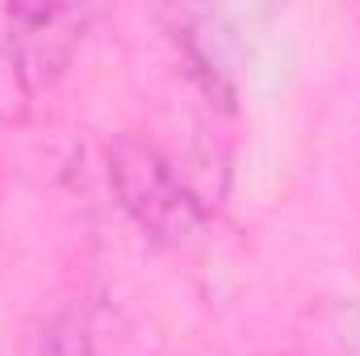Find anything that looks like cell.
Returning a JSON list of instances; mask_svg holds the SVG:
<instances>
[{
	"label": "cell",
	"mask_w": 360,
	"mask_h": 356,
	"mask_svg": "<svg viewBox=\"0 0 360 356\" xmlns=\"http://www.w3.org/2000/svg\"><path fill=\"white\" fill-rule=\"evenodd\" d=\"M331 356H360V302H331L323 314Z\"/></svg>",
	"instance_id": "3957f363"
},
{
	"label": "cell",
	"mask_w": 360,
	"mask_h": 356,
	"mask_svg": "<svg viewBox=\"0 0 360 356\" xmlns=\"http://www.w3.org/2000/svg\"><path fill=\"white\" fill-rule=\"evenodd\" d=\"M34 109V80L21 55V42L8 25H0V122L21 126Z\"/></svg>",
	"instance_id": "7a4b0ae2"
},
{
	"label": "cell",
	"mask_w": 360,
	"mask_h": 356,
	"mask_svg": "<svg viewBox=\"0 0 360 356\" xmlns=\"http://www.w3.org/2000/svg\"><path fill=\"white\" fill-rule=\"evenodd\" d=\"M109 184L122 210L160 243H180L197 235L201 205L180 180L176 164L143 134H117L109 143Z\"/></svg>",
	"instance_id": "6da1fadb"
}]
</instances>
